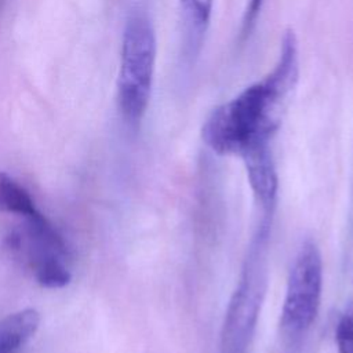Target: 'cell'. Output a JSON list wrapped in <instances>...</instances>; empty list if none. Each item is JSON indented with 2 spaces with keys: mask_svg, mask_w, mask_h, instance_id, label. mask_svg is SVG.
<instances>
[{
  "mask_svg": "<svg viewBox=\"0 0 353 353\" xmlns=\"http://www.w3.org/2000/svg\"><path fill=\"white\" fill-rule=\"evenodd\" d=\"M298 76V41L295 33L287 30L273 69L207 117L201 128L205 145L218 154L240 157L255 148L268 146Z\"/></svg>",
  "mask_w": 353,
  "mask_h": 353,
  "instance_id": "1",
  "label": "cell"
},
{
  "mask_svg": "<svg viewBox=\"0 0 353 353\" xmlns=\"http://www.w3.org/2000/svg\"><path fill=\"white\" fill-rule=\"evenodd\" d=\"M156 62V34L146 12L137 10L125 21L117 80L119 108L125 123L137 128L148 109Z\"/></svg>",
  "mask_w": 353,
  "mask_h": 353,
  "instance_id": "2",
  "label": "cell"
},
{
  "mask_svg": "<svg viewBox=\"0 0 353 353\" xmlns=\"http://www.w3.org/2000/svg\"><path fill=\"white\" fill-rule=\"evenodd\" d=\"M323 290V259L320 250L306 241L290 270L281 307L280 327L285 336L298 339L312 327L320 307Z\"/></svg>",
  "mask_w": 353,
  "mask_h": 353,
  "instance_id": "3",
  "label": "cell"
},
{
  "mask_svg": "<svg viewBox=\"0 0 353 353\" xmlns=\"http://www.w3.org/2000/svg\"><path fill=\"white\" fill-rule=\"evenodd\" d=\"M259 244L254 251L255 259H251L247 270L230 301L222 334V353H244L251 331L254 328L261 296L263 292L262 266L259 263Z\"/></svg>",
  "mask_w": 353,
  "mask_h": 353,
  "instance_id": "4",
  "label": "cell"
},
{
  "mask_svg": "<svg viewBox=\"0 0 353 353\" xmlns=\"http://www.w3.org/2000/svg\"><path fill=\"white\" fill-rule=\"evenodd\" d=\"M250 186L265 210H269L277 194V172L270 146L255 148L241 156Z\"/></svg>",
  "mask_w": 353,
  "mask_h": 353,
  "instance_id": "5",
  "label": "cell"
},
{
  "mask_svg": "<svg viewBox=\"0 0 353 353\" xmlns=\"http://www.w3.org/2000/svg\"><path fill=\"white\" fill-rule=\"evenodd\" d=\"M214 0H179L183 22V58L192 62L201 50Z\"/></svg>",
  "mask_w": 353,
  "mask_h": 353,
  "instance_id": "6",
  "label": "cell"
},
{
  "mask_svg": "<svg viewBox=\"0 0 353 353\" xmlns=\"http://www.w3.org/2000/svg\"><path fill=\"white\" fill-rule=\"evenodd\" d=\"M40 314L34 309H23L0 321V353H17L36 332Z\"/></svg>",
  "mask_w": 353,
  "mask_h": 353,
  "instance_id": "7",
  "label": "cell"
},
{
  "mask_svg": "<svg viewBox=\"0 0 353 353\" xmlns=\"http://www.w3.org/2000/svg\"><path fill=\"white\" fill-rule=\"evenodd\" d=\"M0 208L23 218L37 211L29 193L3 171H0Z\"/></svg>",
  "mask_w": 353,
  "mask_h": 353,
  "instance_id": "8",
  "label": "cell"
},
{
  "mask_svg": "<svg viewBox=\"0 0 353 353\" xmlns=\"http://www.w3.org/2000/svg\"><path fill=\"white\" fill-rule=\"evenodd\" d=\"M37 281L48 288H61L70 281V273L58 256H41L30 261Z\"/></svg>",
  "mask_w": 353,
  "mask_h": 353,
  "instance_id": "9",
  "label": "cell"
},
{
  "mask_svg": "<svg viewBox=\"0 0 353 353\" xmlns=\"http://www.w3.org/2000/svg\"><path fill=\"white\" fill-rule=\"evenodd\" d=\"M338 353H353V299L341 313L335 328Z\"/></svg>",
  "mask_w": 353,
  "mask_h": 353,
  "instance_id": "10",
  "label": "cell"
},
{
  "mask_svg": "<svg viewBox=\"0 0 353 353\" xmlns=\"http://www.w3.org/2000/svg\"><path fill=\"white\" fill-rule=\"evenodd\" d=\"M262 3L263 0H248L243 19H241V28H240V39L245 40L251 30L255 26V22L258 19V15L261 12L262 8Z\"/></svg>",
  "mask_w": 353,
  "mask_h": 353,
  "instance_id": "11",
  "label": "cell"
}]
</instances>
